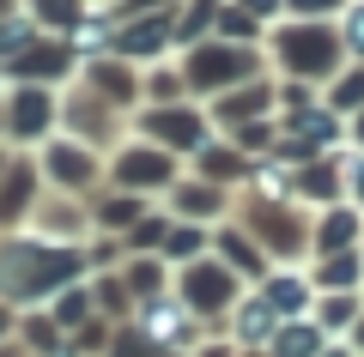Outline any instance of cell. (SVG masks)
I'll return each instance as SVG.
<instances>
[{
    "label": "cell",
    "mask_w": 364,
    "mask_h": 357,
    "mask_svg": "<svg viewBox=\"0 0 364 357\" xmlns=\"http://www.w3.org/2000/svg\"><path fill=\"white\" fill-rule=\"evenodd\" d=\"M73 273V255H55V248H37V243H18L0 255V291L6 297H37L43 285L67 279Z\"/></svg>",
    "instance_id": "6da1fadb"
},
{
    "label": "cell",
    "mask_w": 364,
    "mask_h": 357,
    "mask_svg": "<svg viewBox=\"0 0 364 357\" xmlns=\"http://www.w3.org/2000/svg\"><path fill=\"white\" fill-rule=\"evenodd\" d=\"M286 55H291V67H310V73H322V67L334 61V55H328V37H316V31L310 37H291Z\"/></svg>",
    "instance_id": "7a4b0ae2"
},
{
    "label": "cell",
    "mask_w": 364,
    "mask_h": 357,
    "mask_svg": "<svg viewBox=\"0 0 364 357\" xmlns=\"http://www.w3.org/2000/svg\"><path fill=\"white\" fill-rule=\"evenodd\" d=\"M43 121H49V97H43V91H25L18 109H13V133H37Z\"/></svg>",
    "instance_id": "3957f363"
},
{
    "label": "cell",
    "mask_w": 364,
    "mask_h": 357,
    "mask_svg": "<svg viewBox=\"0 0 364 357\" xmlns=\"http://www.w3.org/2000/svg\"><path fill=\"white\" fill-rule=\"evenodd\" d=\"M188 297L207 303V309H219L225 303V273H195V279H188Z\"/></svg>",
    "instance_id": "277c9868"
},
{
    "label": "cell",
    "mask_w": 364,
    "mask_h": 357,
    "mask_svg": "<svg viewBox=\"0 0 364 357\" xmlns=\"http://www.w3.org/2000/svg\"><path fill=\"white\" fill-rule=\"evenodd\" d=\"M49 170H55V176H67V182H85V170H91V164L73 152V145H61V152L49 158Z\"/></svg>",
    "instance_id": "5b68a950"
},
{
    "label": "cell",
    "mask_w": 364,
    "mask_h": 357,
    "mask_svg": "<svg viewBox=\"0 0 364 357\" xmlns=\"http://www.w3.org/2000/svg\"><path fill=\"white\" fill-rule=\"evenodd\" d=\"M122 176H128V182H152V176H164V164H158V158H128Z\"/></svg>",
    "instance_id": "8992f818"
},
{
    "label": "cell",
    "mask_w": 364,
    "mask_h": 357,
    "mask_svg": "<svg viewBox=\"0 0 364 357\" xmlns=\"http://www.w3.org/2000/svg\"><path fill=\"white\" fill-rule=\"evenodd\" d=\"M146 321H152V333H170V339L182 333V315H176V309H152Z\"/></svg>",
    "instance_id": "52a82bcc"
},
{
    "label": "cell",
    "mask_w": 364,
    "mask_h": 357,
    "mask_svg": "<svg viewBox=\"0 0 364 357\" xmlns=\"http://www.w3.org/2000/svg\"><path fill=\"white\" fill-rule=\"evenodd\" d=\"M73 6H79V0H37V13L55 18V25H67V18H73Z\"/></svg>",
    "instance_id": "ba28073f"
},
{
    "label": "cell",
    "mask_w": 364,
    "mask_h": 357,
    "mask_svg": "<svg viewBox=\"0 0 364 357\" xmlns=\"http://www.w3.org/2000/svg\"><path fill=\"white\" fill-rule=\"evenodd\" d=\"M316 351V333H286V351L279 357H310Z\"/></svg>",
    "instance_id": "9c48e42d"
},
{
    "label": "cell",
    "mask_w": 364,
    "mask_h": 357,
    "mask_svg": "<svg viewBox=\"0 0 364 357\" xmlns=\"http://www.w3.org/2000/svg\"><path fill=\"white\" fill-rule=\"evenodd\" d=\"M61 61H67V55H61ZM61 61H55V49H37V61H25V73H49V67H61Z\"/></svg>",
    "instance_id": "30bf717a"
},
{
    "label": "cell",
    "mask_w": 364,
    "mask_h": 357,
    "mask_svg": "<svg viewBox=\"0 0 364 357\" xmlns=\"http://www.w3.org/2000/svg\"><path fill=\"white\" fill-rule=\"evenodd\" d=\"M273 303H279V309H298L304 291H298V285H279V291H273Z\"/></svg>",
    "instance_id": "8fae6325"
},
{
    "label": "cell",
    "mask_w": 364,
    "mask_h": 357,
    "mask_svg": "<svg viewBox=\"0 0 364 357\" xmlns=\"http://www.w3.org/2000/svg\"><path fill=\"white\" fill-rule=\"evenodd\" d=\"M243 333H249V339H255V333H267V309H249V315H243Z\"/></svg>",
    "instance_id": "7c38bea8"
},
{
    "label": "cell",
    "mask_w": 364,
    "mask_h": 357,
    "mask_svg": "<svg viewBox=\"0 0 364 357\" xmlns=\"http://www.w3.org/2000/svg\"><path fill=\"white\" fill-rule=\"evenodd\" d=\"M298 13H328V0H291Z\"/></svg>",
    "instance_id": "4fadbf2b"
},
{
    "label": "cell",
    "mask_w": 364,
    "mask_h": 357,
    "mask_svg": "<svg viewBox=\"0 0 364 357\" xmlns=\"http://www.w3.org/2000/svg\"><path fill=\"white\" fill-rule=\"evenodd\" d=\"M352 43H364V6H358V18H352Z\"/></svg>",
    "instance_id": "5bb4252c"
},
{
    "label": "cell",
    "mask_w": 364,
    "mask_h": 357,
    "mask_svg": "<svg viewBox=\"0 0 364 357\" xmlns=\"http://www.w3.org/2000/svg\"><path fill=\"white\" fill-rule=\"evenodd\" d=\"M358 188H364V164H358Z\"/></svg>",
    "instance_id": "9a60e30c"
}]
</instances>
